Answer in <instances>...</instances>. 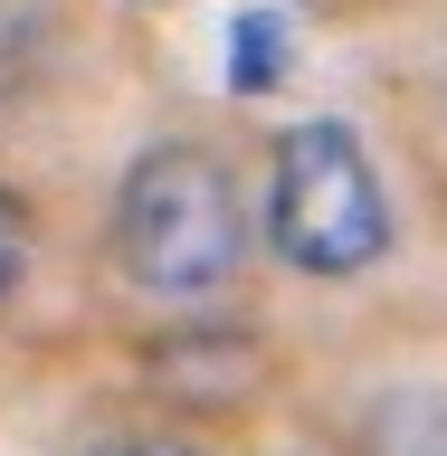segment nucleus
Here are the masks:
<instances>
[{"instance_id":"1","label":"nucleus","mask_w":447,"mask_h":456,"mask_svg":"<svg viewBox=\"0 0 447 456\" xmlns=\"http://www.w3.org/2000/svg\"><path fill=\"white\" fill-rule=\"evenodd\" d=\"M248 248H257L248 191L210 142L171 134L124 162V181H114V266H124L134 295H153V305L228 295Z\"/></svg>"},{"instance_id":"2","label":"nucleus","mask_w":447,"mask_h":456,"mask_svg":"<svg viewBox=\"0 0 447 456\" xmlns=\"http://www.w3.org/2000/svg\"><path fill=\"white\" fill-rule=\"evenodd\" d=\"M391 191H381V162H371L362 124L343 114H314V124H286L277 152H267V248L295 266V276H362L391 256Z\"/></svg>"},{"instance_id":"3","label":"nucleus","mask_w":447,"mask_h":456,"mask_svg":"<svg viewBox=\"0 0 447 456\" xmlns=\"http://www.w3.org/2000/svg\"><path fill=\"white\" fill-rule=\"evenodd\" d=\"M371 456H447V390L438 380H400V390L371 399V428H362Z\"/></svg>"},{"instance_id":"4","label":"nucleus","mask_w":447,"mask_h":456,"mask_svg":"<svg viewBox=\"0 0 447 456\" xmlns=\"http://www.w3.org/2000/svg\"><path fill=\"white\" fill-rule=\"evenodd\" d=\"M286 67H295L286 10H238V20H228V86H238V95H277Z\"/></svg>"},{"instance_id":"5","label":"nucleus","mask_w":447,"mask_h":456,"mask_svg":"<svg viewBox=\"0 0 447 456\" xmlns=\"http://www.w3.org/2000/svg\"><path fill=\"white\" fill-rule=\"evenodd\" d=\"M48 57H57V20H48V0H0V114H10L29 86L48 77Z\"/></svg>"},{"instance_id":"6","label":"nucleus","mask_w":447,"mask_h":456,"mask_svg":"<svg viewBox=\"0 0 447 456\" xmlns=\"http://www.w3.org/2000/svg\"><path fill=\"white\" fill-rule=\"evenodd\" d=\"M20 285H29V209L0 191V305H10Z\"/></svg>"},{"instance_id":"7","label":"nucleus","mask_w":447,"mask_h":456,"mask_svg":"<svg viewBox=\"0 0 447 456\" xmlns=\"http://www.w3.org/2000/svg\"><path fill=\"white\" fill-rule=\"evenodd\" d=\"M86 456H210V447H191V437H105Z\"/></svg>"}]
</instances>
